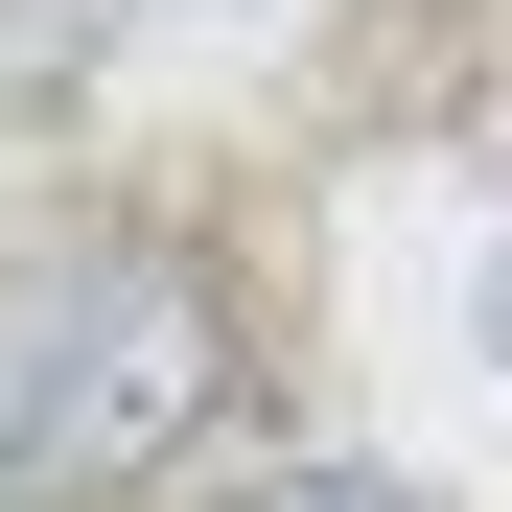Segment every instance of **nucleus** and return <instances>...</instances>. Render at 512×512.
<instances>
[{"mask_svg":"<svg viewBox=\"0 0 512 512\" xmlns=\"http://www.w3.org/2000/svg\"><path fill=\"white\" fill-rule=\"evenodd\" d=\"M233 512H419V489H373V466H256Z\"/></svg>","mask_w":512,"mask_h":512,"instance_id":"obj_2","label":"nucleus"},{"mask_svg":"<svg viewBox=\"0 0 512 512\" xmlns=\"http://www.w3.org/2000/svg\"><path fill=\"white\" fill-rule=\"evenodd\" d=\"M233 419V280L187 233L0 256V512H140Z\"/></svg>","mask_w":512,"mask_h":512,"instance_id":"obj_1","label":"nucleus"},{"mask_svg":"<svg viewBox=\"0 0 512 512\" xmlns=\"http://www.w3.org/2000/svg\"><path fill=\"white\" fill-rule=\"evenodd\" d=\"M489 350H512V233H489Z\"/></svg>","mask_w":512,"mask_h":512,"instance_id":"obj_3","label":"nucleus"}]
</instances>
